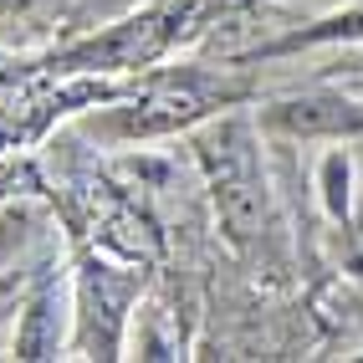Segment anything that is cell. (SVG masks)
<instances>
[{
    "label": "cell",
    "mask_w": 363,
    "mask_h": 363,
    "mask_svg": "<svg viewBox=\"0 0 363 363\" xmlns=\"http://www.w3.org/2000/svg\"><path fill=\"white\" fill-rule=\"evenodd\" d=\"M200 159L210 174V195L220 210V225L230 240H251L266 225V179H261V154L246 118H225L200 138Z\"/></svg>",
    "instance_id": "1"
},
{
    "label": "cell",
    "mask_w": 363,
    "mask_h": 363,
    "mask_svg": "<svg viewBox=\"0 0 363 363\" xmlns=\"http://www.w3.org/2000/svg\"><path fill=\"white\" fill-rule=\"evenodd\" d=\"M179 21L184 11L179 6H164V11H143L133 21H123V26H113L108 36L98 41H82V46H72V52L62 57L67 72H113V67H143V62H154L169 36L179 31Z\"/></svg>",
    "instance_id": "2"
},
{
    "label": "cell",
    "mask_w": 363,
    "mask_h": 363,
    "mask_svg": "<svg viewBox=\"0 0 363 363\" xmlns=\"http://www.w3.org/2000/svg\"><path fill=\"white\" fill-rule=\"evenodd\" d=\"M215 98H225V87L200 82V77L159 82V87L143 92L138 103L118 108V113L108 118V133H118V138H154V133H174V128H184V123H195V118H205Z\"/></svg>",
    "instance_id": "3"
},
{
    "label": "cell",
    "mask_w": 363,
    "mask_h": 363,
    "mask_svg": "<svg viewBox=\"0 0 363 363\" xmlns=\"http://www.w3.org/2000/svg\"><path fill=\"white\" fill-rule=\"evenodd\" d=\"M266 128L286 138H343V133H363V108L343 92H302V98L266 108Z\"/></svg>",
    "instance_id": "4"
},
{
    "label": "cell",
    "mask_w": 363,
    "mask_h": 363,
    "mask_svg": "<svg viewBox=\"0 0 363 363\" xmlns=\"http://www.w3.org/2000/svg\"><path fill=\"white\" fill-rule=\"evenodd\" d=\"M133 297V277H113L108 266H82V348L92 358L118 353V328H123V307Z\"/></svg>",
    "instance_id": "5"
},
{
    "label": "cell",
    "mask_w": 363,
    "mask_h": 363,
    "mask_svg": "<svg viewBox=\"0 0 363 363\" xmlns=\"http://www.w3.org/2000/svg\"><path fill=\"white\" fill-rule=\"evenodd\" d=\"M62 343V292L57 281H41L36 297L26 302V318L16 333V358H52Z\"/></svg>",
    "instance_id": "6"
},
{
    "label": "cell",
    "mask_w": 363,
    "mask_h": 363,
    "mask_svg": "<svg viewBox=\"0 0 363 363\" xmlns=\"http://www.w3.org/2000/svg\"><path fill=\"white\" fill-rule=\"evenodd\" d=\"M358 36H363V6H358V11H343V16H328V21H318V26H307V31H297V36L266 46V57L297 52V46H318V41H358Z\"/></svg>",
    "instance_id": "7"
},
{
    "label": "cell",
    "mask_w": 363,
    "mask_h": 363,
    "mask_svg": "<svg viewBox=\"0 0 363 363\" xmlns=\"http://www.w3.org/2000/svg\"><path fill=\"white\" fill-rule=\"evenodd\" d=\"M323 179H328V210L333 215H348V159L333 154L323 164Z\"/></svg>",
    "instance_id": "8"
}]
</instances>
